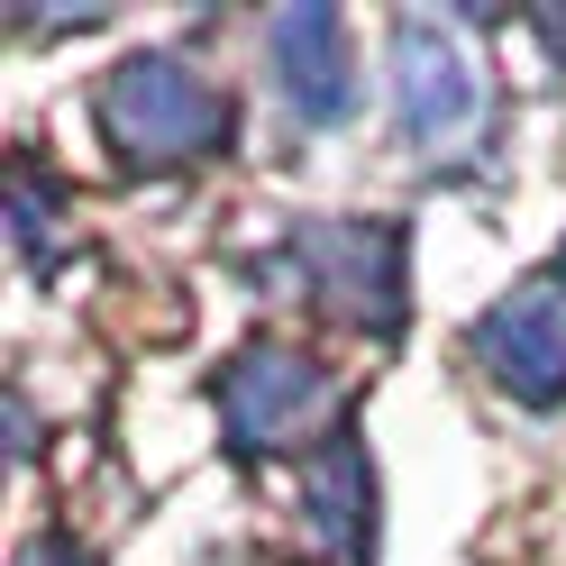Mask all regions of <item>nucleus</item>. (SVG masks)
<instances>
[{"label":"nucleus","instance_id":"20e7f679","mask_svg":"<svg viewBox=\"0 0 566 566\" xmlns=\"http://www.w3.org/2000/svg\"><path fill=\"white\" fill-rule=\"evenodd\" d=\"M475 347H484V366L503 375L521 402H557L566 394V302L557 293H512L475 329Z\"/></svg>","mask_w":566,"mask_h":566},{"label":"nucleus","instance_id":"423d86ee","mask_svg":"<svg viewBox=\"0 0 566 566\" xmlns=\"http://www.w3.org/2000/svg\"><path fill=\"white\" fill-rule=\"evenodd\" d=\"M274 55H283V92H293L311 119L347 111V28L329 10H293L274 28Z\"/></svg>","mask_w":566,"mask_h":566},{"label":"nucleus","instance_id":"7ed1b4c3","mask_svg":"<svg viewBox=\"0 0 566 566\" xmlns=\"http://www.w3.org/2000/svg\"><path fill=\"white\" fill-rule=\"evenodd\" d=\"M394 83H402V128H411V137H457V128L484 111L475 64H467V46H457L439 19H402V38H394Z\"/></svg>","mask_w":566,"mask_h":566},{"label":"nucleus","instance_id":"39448f33","mask_svg":"<svg viewBox=\"0 0 566 566\" xmlns=\"http://www.w3.org/2000/svg\"><path fill=\"white\" fill-rule=\"evenodd\" d=\"M293 256H302L311 283H321L329 311L366 321V293H375L384 321H394V283H402V247H394V229H311Z\"/></svg>","mask_w":566,"mask_h":566},{"label":"nucleus","instance_id":"f03ea898","mask_svg":"<svg viewBox=\"0 0 566 566\" xmlns=\"http://www.w3.org/2000/svg\"><path fill=\"white\" fill-rule=\"evenodd\" d=\"M329 402V384H321V366L311 357H283V347H256V357H238L229 366V384H220V411H229V439L247 448V457H265V448H283L302 430L311 411Z\"/></svg>","mask_w":566,"mask_h":566},{"label":"nucleus","instance_id":"6e6552de","mask_svg":"<svg viewBox=\"0 0 566 566\" xmlns=\"http://www.w3.org/2000/svg\"><path fill=\"white\" fill-rule=\"evenodd\" d=\"M28 566H92V557H74L64 539H46V548H28Z\"/></svg>","mask_w":566,"mask_h":566},{"label":"nucleus","instance_id":"f257e3e1","mask_svg":"<svg viewBox=\"0 0 566 566\" xmlns=\"http://www.w3.org/2000/svg\"><path fill=\"white\" fill-rule=\"evenodd\" d=\"M101 128L119 137L128 165H192L229 137V101L210 92L192 64L174 55H137L111 74V92H101Z\"/></svg>","mask_w":566,"mask_h":566},{"label":"nucleus","instance_id":"0eeeda50","mask_svg":"<svg viewBox=\"0 0 566 566\" xmlns=\"http://www.w3.org/2000/svg\"><path fill=\"white\" fill-rule=\"evenodd\" d=\"M311 530L357 566L366 557V457L357 448H321L311 457Z\"/></svg>","mask_w":566,"mask_h":566}]
</instances>
